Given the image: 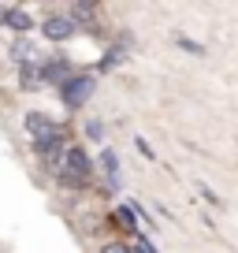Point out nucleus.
I'll return each mask as SVG.
<instances>
[{"label":"nucleus","mask_w":238,"mask_h":253,"mask_svg":"<svg viewBox=\"0 0 238 253\" xmlns=\"http://www.w3.org/2000/svg\"><path fill=\"white\" fill-rule=\"evenodd\" d=\"M41 30H45L48 41H67V38L75 34V19H71V15H52V19H45V26H41Z\"/></svg>","instance_id":"4"},{"label":"nucleus","mask_w":238,"mask_h":253,"mask_svg":"<svg viewBox=\"0 0 238 253\" xmlns=\"http://www.w3.org/2000/svg\"><path fill=\"white\" fill-rule=\"evenodd\" d=\"M119 60H123V48H112V52H108V56H104V60H101V71H108V67H116Z\"/></svg>","instance_id":"8"},{"label":"nucleus","mask_w":238,"mask_h":253,"mask_svg":"<svg viewBox=\"0 0 238 253\" xmlns=\"http://www.w3.org/2000/svg\"><path fill=\"white\" fill-rule=\"evenodd\" d=\"M97 82L89 79V75H71V79L60 86V93H64V104H71V108H82V104L93 97Z\"/></svg>","instance_id":"2"},{"label":"nucleus","mask_w":238,"mask_h":253,"mask_svg":"<svg viewBox=\"0 0 238 253\" xmlns=\"http://www.w3.org/2000/svg\"><path fill=\"white\" fill-rule=\"evenodd\" d=\"M11 56L19 60V67H45V56H41V48L34 45V41L19 38L15 45H11Z\"/></svg>","instance_id":"3"},{"label":"nucleus","mask_w":238,"mask_h":253,"mask_svg":"<svg viewBox=\"0 0 238 253\" xmlns=\"http://www.w3.org/2000/svg\"><path fill=\"white\" fill-rule=\"evenodd\" d=\"M134 145H138V153H142V157H149V160H153V145H149V142H145V138H138V142H134Z\"/></svg>","instance_id":"10"},{"label":"nucleus","mask_w":238,"mask_h":253,"mask_svg":"<svg viewBox=\"0 0 238 253\" xmlns=\"http://www.w3.org/2000/svg\"><path fill=\"white\" fill-rule=\"evenodd\" d=\"M86 134L93 138V142H101V123H89V126H86Z\"/></svg>","instance_id":"11"},{"label":"nucleus","mask_w":238,"mask_h":253,"mask_svg":"<svg viewBox=\"0 0 238 253\" xmlns=\"http://www.w3.org/2000/svg\"><path fill=\"white\" fill-rule=\"evenodd\" d=\"M101 253H134V250L123 246V242H108V246H101Z\"/></svg>","instance_id":"9"},{"label":"nucleus","mask_w":238,"mask_h":253,"mask_svg":"<svg viewBox=\"0 0 238 253\" xmlns=\"http://www.w3.org/2000/svg\"><path fill=\"white\" fill-rule=\"evenodd\" d=\"M48 164L56 168V175L67 182V186H82L89 179V157L79 145H60V149L48 157Z\"/></svg>","instance_id":"1"},{"label":"nucleus","mask_w":238,"mask_h":253,"mask_svg":"<svg viewBox=\"0 0 238 253\" xmlns=\"http://www.w3.org/2000/svg\"><path fill=\"white\" fill-rule=\"evenodd\" d=\"M23 89H41L45 86V75H41V67H23Z\"/></svg>","instance_id":"6"},{"label":"nucleus","mask_w":238,"mask_h":253,"mask_svg":"<svg viewBox=\"0 0 238 253\" xmlns=\"http://www.w3.org/2000/svg\"><path fill=\"white\" fill-rule=\"evenodd\" d=\"M179 41V48H186L190 56H205V45H198V41H190V38H175Z\"/></svg>","instance_id":"7"},{"label":"nucleus","mask_w":238,"mask_h":253,"mask_svg":"<svg viewBox=\"0 0 238 253\" xmlns=\"http://www.w3.org/2000/svg\"><path fill=\"white\" fill-rule=\"evenodd\" d=\"M4 26H11L15 34H26L34 23H30V15H26L23 8H8V11H4Z\"/></svg>","instance_id":"5"},{"label":"nucleus","mask_w":238,"mask_h":253,"mask_svg":"<svg viewBox=\"0 0 238 253\" xmlns=\"http://www.w3.org/2000/svg\"><path fill=\"white\" fill-rule=\"evenodd\" d=\"M138 253H157V250H153V246L145 242V238H138Z\"/></svg>","instance_id":"12"}]
</instances>
